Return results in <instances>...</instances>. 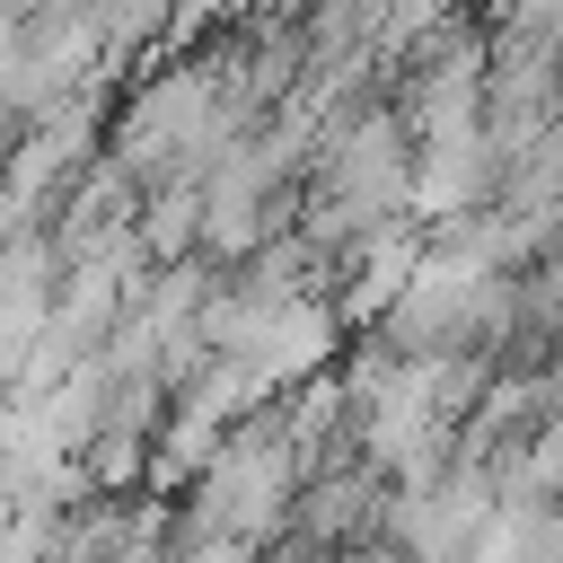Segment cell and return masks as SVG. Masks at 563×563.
Wrapping results in <instances>:
<instances>
[{
	"label": "cell",
	"mask_w": 563,
	"mask_h": 563,
	"mask_svg": "<svg viewBox=\"0 0 563 563\" xmlns=\"http://www.w3.org/2000/svg\"><path fill=\"white\" fill-rule=\"evenodd\" d=\"M299 449L282 440V413L273 396L255 413H238L211 449V466L185 484V510H176V537H238V545H273L282 519H290V493H299Z\"/></svg>",
	"instance_id": "6da1fadb"
},
{
	"label": "cell",
	"mask_w": 563,
	"mask_h": 563,
	"mask_svg": "<svg viewBox=\"0 0 563 563\" xmlns=\"http://www.w3.org/2000/svg\"><path fill=\"white\" fill-rule=\"evenodd\" d=\"M325 563H405V554H396L387 537H352V545H334Z\"/></svg>",
	"instance_id": "3957f363"
},
{
	"label": "cell",
	"mask_w": 563,
	"mask_h": 563,
	"mask_svg": "<svg viewBox=\"0 0 563 563\" xmlns=\"http://www.w3.org/2000/svg\"><path fill=\"white\" fill-rule=\"evenodd\" d=\"M79 18L97 26L106 62H123V53H141V44H158L176 26V0H79Z\"/></svg>",
	"instance_id": "7a4b0ae2"
}]
</instances>
